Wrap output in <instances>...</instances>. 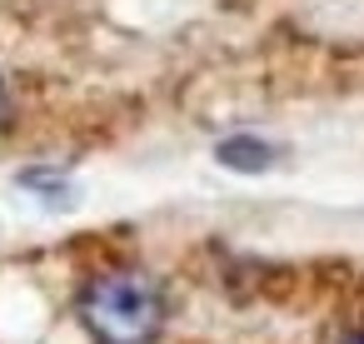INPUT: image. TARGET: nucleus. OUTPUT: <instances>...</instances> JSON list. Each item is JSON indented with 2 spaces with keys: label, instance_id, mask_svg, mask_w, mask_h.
<instances>
[{
  "label": "nucleus",
  "instance_id": "3",
  "mask_svg": "<svg viewBox=\"0 0 364 344\" xmlns=\"http://www.w3.org/2000/svg\"><path fill=\"white\" fill-rule=\"evenodd\" d=\"M344 344H364V334H354V339H344Z\"/></svg>",
  "mask_w": 364,
  "mask_h": 344
},
{
  "label": "nucleus",
  "instance_id": "2",
  "mask_svg": "<svg viewBox=\"0 0 364 344\" xmlns=\"http://www.w3.org/2000/svg\"><path fill=\"white\" fill-rule=\"evenodd\" d=\"M215 160H220L225 170L259 175V170H269V165H274V145H264V140H255V135H230V140H220V145H215Z\"/></svg>",
  "mask_w": 364,
  "mask_h": 344
},
{
  "label": "nucleus",
  "instance_id": "4",
  "mask_svg": "<svg viewBox=\"0 0 364 344\" xmlns=\"http://www.w3.org/2000/svg\"><path fill=\"white\" fill-rule=\"evenodd\" d=\"M0 115H6V90H0Z\"/></svg>",
  "mask_w": 364,
  "mask_h": 344
},
{
  "label": "nucleus",
  "instance_id": "1",
  "mask_svg": "<svg viewBox=\"0 0 364 344\" xmlns=\"http://www.w3.org/2000/svg\"><path fill=\"white\" fill-rule=\"evenodd\" d=\"M80 324L95 344H150L165 329V289L145 269H105L80 294Z\"/></svg>",
  "mask_w": 364,
  "mask_h": 344
}]
</instances>
